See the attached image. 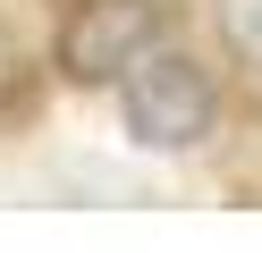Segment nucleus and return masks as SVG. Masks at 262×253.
<instances>
[{
  "mask_svg": "<svg viewBox=\"0 0 262 253\" xmlns=\"http://www.w3.org/2000/svg\"><path fill=\"white\" fill-rule=\"evenodd\" d=\"M119 118L144 152H194L220 118V93H211V67L186 59V51L152 42L136 67L119 76Z\"/></svg>",
  "mask_w": 262,
  "mask_h": 253,
  "instance_id": "nucleus-1",
  "label": "nucleus"
},
{
  "mask_svg": "<svg viewBox=\"0 0 262 253\" xmlns=\"http://www.w3.org/2000/svg\"><path fill=\"white\" fill-rule=\"evenodd\" d=\"M161 26H169V0H68L51 59L68 84H119L161 42Z\"/></svg>",
  "mask_w": 262,
  "mask_h": 253,
  "instance_id": "nucleus-2",
  "label": "nucleus"
},
{
  "mask_svg": "<svg viewBox=\"0 0 262 253\" xmlns=\"http://www.w3.org/2000/svg\"><path fill=\"white\" fill-rule=\"evenodd\" d=\"M26 110H34V51L17 26H0V118H26Z\"/></svg>",
  "mask_w": 262,
  "mask_h": 253,
  "instance_id": "nucleus-3",
  "label": "nucleus"
},
{
  "mask_svg": "<svg viewBox=\"0 0 262 253\" xmlns=\"http://www.w3.org/2000/svg\"><path fill=\"white\" fill-rule=\"evenodd\" d=\"M220 34L245 67H262V0H220Z\"/></svg>",
  "mask_w": 262,
  "mask_h": 253,
  "instance_id": "nucleus-4",
  "label": "nucleus"
}]
</instances>
